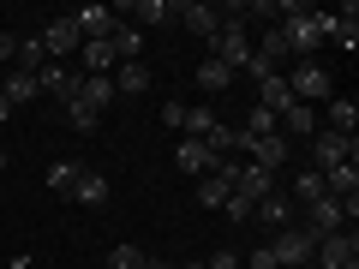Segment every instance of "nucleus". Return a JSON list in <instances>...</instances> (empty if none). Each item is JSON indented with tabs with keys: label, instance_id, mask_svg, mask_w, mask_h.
Segmentation results:
<instances>
[{
	"label": "nucleus",
	"instance_id": "31",
	"mask_svg": "<svg viewBox=\"0 0 359 269\" xmlns=\"http://www.w3.org/2000/svg\"><path fill=\"white\" fill-rule=\"evenodd\" d=\"M222 216H228L233 228H245V221H252V198H240V192H228V204H222Z\"/></svg>",
	"mask_w": 359,
	"mask_h": 269
},
{
	"label": "nucleus",
	"instance_id": "11",
	"mask_svg": "<svg viewBox=\"0 0 359 269\" xmlns=\"http://www.w3.org/2000/svg\"><path fill=\"white\" fill-rule=\"evenodd\" d=\"M36 42H42V54H48V60L72 66V60H78V42H84V36H78V30H72V18H54V25L42 30Z\"/></svg>",
	"mask_w": 359,
	"mask_h": 269
},
{
	"label": "nucleus",
	"instance_id": "32",
	"mask_svg": "<svg viewBox=\"0 0 359 269\" xmlns=\"http://www.w3.org/2000/svg\"><path fill=\"white\" fill-rule=\"evenodd\" d=\"M240 13L252 18V25H257V18H264V25H276V18H282V0H252V6H240Z\"/></svg>",
	"mask_w": 359,
	"mask_h": 269
},
{
	"label": "nucleus",
	"instance_id": "26",
	"mask_svg": "<svg viewBox=\"0 0 359 269\" xmlns=\"http://www.w3.org/2000/svg\"><path fill=\"white\" fill-rule=\"evenodd\" d=\"M78 102H90L96 114H102V108L114 102V78H78Z\"/></svg>",
	"mask_w": 359,
	"mask_h": 269
},
{
	"label": "nucleus",
	"instance_id": "20",
	"mask_svg": "<svg viewBox=\"0 0 359 269\" xmlns=\"http://www.w3.org/2000/svg\"><path fill=\"white\" fill-rule=\"evenodd\" d=\"M287 102H294V90H287V72H269V78H257V108L282 114Z\"/></svg>",
	"mask_w": 359,
	"mask_h": 269
},
{
	"label": "nucleus",
	"instance_id": "23",
	"mask_svg": "<svg viewBox=\"0 0 359 269\" xmlns=\"http://www.w3.org/2000/svg\"><path fill=\"white\" fill-rule=\"evenodd\" d=\"M282 192L294 198V209H306V204H318V198H323V174H318V167H299L294 186H282Z\"/></svg>",
	"mask_w": 359,
	"mask_h": 269
},
{
	"label": "nucleus",
	"instance_id": "7",
	"mask_svg": "<svg viewBox=\"0 0 359 269\" xmlns=\"http://www.w3.org/2000/svg\"><path fill=\"white\" fill-rule=\"evenodd\" d=\"M311 167H318V174H330V167H341V162H353L359 156V138H341V132H311Z\"/></svg>",
	"mask_w": 359,
	"mask_h": 269
},
{
	"label": "nucleus",
	"instance_id": "29",
	"mask_svg": "<svg viewBox=\"0 0 359 269\" xmlns=\"http://www.w3.org/2000/svg\"><path fill=\"white\" fill-rule=\"evenodd\" d=\"M210 126H216V114H210V108H186V120H180V138H198V144H204Z\"/></svg>",
	"mask_w": 359,
	"mask_h": 269
},
{
	"label": "nucleus",
	"instance_id": "5",
	"mask_svg": "<svg viewBox=\"0 0 359 269\" xmlns=\"http://www.w3.org/2000/svg\"><path fill=\"white\" fill-rule=\"evenodd\" d=\"M311 251H318V240H311L306 228H282V233H269V257H276V269H311Z\"/></svg>",
	"mask_w": 359,
	"mask_h": 269
},
{
	"label": "nucleus",
	"instance_id": "22",
	"mask_svg": "<svg viewBox=\"0 0 359 269\" xmlns=\"http://www.w3.org/2000/svg\"><path fill=\"white\" fill-rule=\"evenodd\" d=\"M72 198H78L84 209H102V204H108V174L84 167V174H78V186H72Z\"/></svg>",
	"mask_w": 359,
	"mask_h": 269
},
{
	"label": "nucleus",
	"instance_id": "13",
	"mask_svg": "<svg viewBox=\"0 0 359 269\" xmlns=\"http://www.w3.org/2000/svg\"><path fill=\"white\" fill-rule=\"evenodd\" d=\"M180 25H186V30H192V36L210 48V42H216V30H222V6H204V0H186V6H180Z\"/></svg>",
	"mask_w": 359,
	"mask_h": 269
},
{
	"label": "nucleus",
	"instance_id": "15",
	"mask_svg": "<svg viewBox=\"0 0 359 269\" xmlns=\"http://www.w3.org/2000/svg\"><path fill=\"white\" fill-rule=\"evenodd\" d=\"M66 18H72V30L84 42H102L108 30H114V6H78V13H66Z\"/></svg>",
	"mask_w": 359,
	"mask_h": 269
},
{
	"label": "nucleus",
	"instance_id": "8",
	"mask_svg": "<svg viewBox=\"0 0 359 269\" xmlns=\"http://www.w3.org/2000/svg\"><path fill=\"white\" fill-rule=\"evenodd\" d=\"M294 150H299V144H287L282 132H269V138L245 144V150H240V162H252V167H269V174H276L282 162H294Z\"/></svg>",
	"mask_w": 359,
	"mask_h": 269
},
{
	"label": "nucleus",
	"instance_id": "4",
	"mask_svg": "<svg viewBox=\"0 0 359 269\" xmlns=\"http://www.w3.org/2000/svg\"><path fill=\"white\" fill-rule=\"evenodd\" d=\"M353 221H359V204H341V198H330V192L299 209V228H306L311 240H323V233H335V228H353Z\"/></svg>",
	"mask_w": 359,
	"mask_h": 269
},
{
	"label": "nucleus",
	"instance_id": "30",
	"mask_svg": "<svg viewBox=\"0 0 359 269\" xmlns=\"http://www.w3.org/2000/svg\"><path fill=\"white\" fill-rule=\"evenodd\" d=\"M144 263H150V251H144V245H114V251H108V269H144Z\"/></svg>",
	"mask_w": 359,
	"mask_h": 269
},
{
	"label": "nucleus",
	"instance_id": "25",
	"mask_svg": "<svg viewBox=\"0 0 359 269\" xmlns=\"http://www.w3.org/2000/svg\"><path fill=\"white\" fill-rule=\"evenodd\" d=\"M228 84H233V72L216 60V54H204V66H198V90H204V96H222Z\"/></svg>",
	"mask_w": 359,
	"mask_h": 269
},
{
	"label": "nucleus",
	"instance_id": "33",
	"mask_svg": "<svg viewBox=\"0 0 359 269\" xmlns=\"http://www.w3.org/2000/svg\"><path fill=\"white\" fill-rule=\"evenodd\" d=\"M204 269H240V251H233V245H222V251L204 257Z\"/></svg>",
	"mask_w": 359,
	"mask_h": 269
},
{
	"label": "nucleus",
	"instance_id": "35",
	"mask_svg": "<svg viewBox=\"0 0 359 269\" xmlns=\"http://www.w3.org/2000/svg\"><path fill=\"white\" fill-rule=\"evenodd\" d=\"M13 48H18V36H6V30H0V66L13 60Z\"/></svg>",
	"mask_w": 359,
	"mask_h": 269
},
{
	"label": "nucleus",
	"instance_id": "9",
	"mask_svg": "<svg viewBox=\"0 0 359 269\" xmlns=\"http://www.w3.org/2000/svg\"><path fill=\"white\" fill-rule=\"evenodd\" d=\"M252 221H264L269 233H282V228H294V221H299V209H294V198L276 186L269 198H257V204H252Z\"/></svg>",
	"mask_w": 359,
	"mask_h": 269
},
{
	"label": "nucleus",
	"instance_id": "36",
	"mask_svg": "<svg viewBox=\"0 0 359 269\" xmlns=\"http://www.w3.org/2000/svg\"><path fill=\"white\" fill-rule=\"evenodd\" d=\"M6 120H13V102H6V96H0V126H6Z\"/></svg>",
	"mask_w": 359,
	"mask_h": 269
},
{
	"label": "nucleus",
	"instance_id": "21",
	"mask_svg": "<svg viewBox=\"0 0 359 269\" xmlns=\"http://www.w3.org/2000/svg\"><path fill=\"white\" fill-rule=\"evenodd\" d=\"M0 96H6V102H13V114H18V108L36 102V78H30V72H13V66H6V78H0Z\"/></svg>",
	"mask_w": 359,
	"mask_h": 269
},
{
	"label": "nucleus",
	"instance_id": "39",
	"mask_svg": "<svg viewBox=\"0 0 359 269\" xmlns=\"http://www.w3.org/2000/svg\"><path fill=\"white\" fill-rule=\"evenodd\" d=\"M13 269H25V257H13Z\"/></svg>",
	"mask_w": 359,
	"mask_h": 269
},
{
	"label": "nucleus",
	"instance_id": "2",
	"mask_svg": "<svg viewBox=\"0 0 359 269\" xmlns=\"http://www.w3.org/2000/svg\"><path fill=\"white\" fill-rule=\"evenodd\" d=\"M210 54H216L233 78L252 72V60H257V54H252V25H245V18H233V13H222V30H216V42H210Z\"/></svg>",
	"mask_w": 359,
	"mask_h": 269
},
{
	"label": "nucleus",
	"instance_id": "19",
	"mask_svg": "<svg viewBox=\"0 0 359 269\" xmlns=\"http://www.w3.org/2000/svg\"><path fill=\"white\" fill-rule=\"evenodd\" d=\"M323 192H330V198H341V204H359V162L330 167V174H323Z\"/></svg>",
	"mask_w": 359,
	"mask_h": 269
},
{
	"label": "nucleus",
	"instance_id": "18",
	"mask_svg": "<svg viewBox=\"0 0 359 269\" xmlns=\"http://www.w3.org/2000/svg\"><path fill=\"white\" fill-rule=\"evenodd\" d=\"M276 186H282V179L269 174V167H252V162H240V179H233V192H240V198H252V204H257V198H269Z\"/></svg>",
	"mask_w": 359,
	"mask_h": 269
},
{
	"label": "nucleus",
	"instance_id": "34",
	"mask_svg": "<svg viewBox=\"0 0 359 269\" xmlns=\"http://www.w3.org/2000/svg\"><path fill=\"white\" fill-rule=\"evenodd\" d=\"M180 120H186V102H162V126L180 132Z\"/></svg>",
	"mask_w": 359,
	"mask_h": 269
},
{
	"label": "nucleus",
	"instance_id": "27",
	"mask_svg": "<svg viewBox=\"0 0 359 269\" xmlns=\"http://www.w3.org/2000/svg\"><path fill=\"white\" fill-rule=\"evenodd\" d=\"M66 126H72L78 138H90V132L102 126V114H96V108H90V102H78V96H72V102H66Z\"/></svg>",
	"mask_w": 359,
	"mask_h": 269
},
{
	"label": "nucleus",
	"instance_id": "40",
	"mask_svg": "<svg viewBox=\"0 0 359 269\" xmlns=\"http://www.w3.org/2000/svg\"><path fill=\"white\" fill-rule=\"evenodd\" d=\"M0 78H6V66H0Z\"/></svg>",
	"mask_w": 359,
	"mask_h": 269
},
{
	"label": "nucleus",
	"instance_id": "1",
	"mask_svg": "<svg viewBox=\"0 0 359 269\" xmlns=\"http://www.w3.org/2000/svg\"><path fill=\"white\" fill-rule=\"evenodd\" d=\"M276 30H282V42H287V54H294V60H311V54L323 48V13H318V6L287 0L282 18H276Z\"/></svg>",
	"mask_w": 359,
	"mask_h": 269
},
{
	"label": "nucleus",
	"instance_id": "3",
	"mask_svg": "<svg viewBox=\"0 0 359 269\" xmlns=\"http://www.w3.org/2000/svg\"><path fill=\"white\" fill-rule=\"evenodd\" d=\"M287 90H294V102L323 108L335 96V78H330V66H318V60H294L287 66Z\"/></svg>",
	"mask_w": 359,
	"mask_h": 269
},
{
	"label": "nucleus",
	"instance_id": "17",
	"mask_svg": "<svg viewBox=\"0 0 359 269\" xmlns=\"http://www.w3.org/2000/svg\"><path fill=\"white\" fill-rule=\"evenodd\" d=\"M108 48H114V60H144V30L126 25V18H114V30H108Z\"/></svg>",
	"mask_w": 359,
	"mask_h": 269
},
{
	"label": "nucleus",
	"instance_id": "14",
	"mask_svg": "<svg viewBox=\"0 0 359 269\" xmlns=\"http://www.w3.org/2000/svg\"><path fill=\"white\" fill-rule=\"evenodd\" d=\"M323 42H335V48L353 54V42H359V6L353 0H347L341 13H323Z\"/></svg>",
	"mask_w": 359,
	"mask_h": 269
},
{
	"label": "nucleus",
	"instance_id": "12",
	"mask_svg": "<svg viewBox=\"0 0 359 269\" xmlns=\"http://www.w3.org/2000/svg\"><path fill=\"white\" fill-rule=\"evenodd\" d=\"M318 126L323 132H341V138H359V102H353V96H330V102L318 108Z\"/></svg>",
	"mask_w": 359,
	"mask_h": 269
},
{
	"label": "nucleus",
	"instance_id": "24",
	"mask_svg": "<svg viewBox=\"0 0 359 269\" xmlns=\"http://www.w3.org/2000/svg\"><path fill=\"white\" fill-rule=\"evenodd\" d=\"M144 90H150V66H144V60L114 66V96H144Z\"/></svg>",
	"mask_w": 359,
	"mask_h": 269
},
{
	"label": "nucleus",
	"instance_id": "16",
	"mask_svg": "<svg viewBox=\"0 0 359 269\" xmlns=\"http://www.w3.org/2000/svg\"><path fill=\"white\" fill-rule=\"evenodd\" d=\"M216 162H222V156H210L198 138H180V144H174V167H180V174H192V179H204Z\"/></svg>",
	"mask_w": 359,
	"mask_h": 269
},
{
	"label": "nucleus",
	"instance_id": "37",
	"mask_svg": "<svg viewBox=\"0 0 359 269\" xmlns=\"http://www.w3.org/2000/svg\"><path fill=\"white\" fill-rule=\"evenodd\" d=\"M0 174H6V150H0Z\"/></svg>",
	"mask_w": 359,
	"mask_h": 269
},
{
	"label": "nucleus",
	"instance_id": "10",
	"mask_svg": "<svg viewBox=\"0 0 359 269\" xmlns=\"http://www.w3.org/2000/svg\"><path fill=\"white\" fill-rule=\"evenodd\" d=\"M36 96H54V102H72V96H78V66H60V60H48V66H42V72H36Z\"/></svg>",
	"mask_w": 359,
	"mask_h": 269
},
{
	"label": "nucleus",
	"instance_id": "38",
	"mask_svg": "<svg viewBox=\"0 0 359 269\" xmlns=\"http://www.w3.org/2000/svg\"><path fill=\"white\" fill-rule=\"evenodd\" d=\"M186 269H204V257H198V263H186Z\"/></svg>",
	"mask_w": 359,
	"mask_h": 269
},
{
	"label": "nucleus",
	"instance_id": "28",
	"mask_svg": "<svg viewBox=\"0 0 359 269\" xmlns=\"http://www.w3.org/2000/svg\"><path fill=\"white\" fill-rule=\"evenodd\" d=\"M78 174H84V162H54V167H48V192H60V198H72V186H78Z\"/></svg>",
	"mask_w": 359,
	"mask_h": 269
},
{
	"label": "nucleus",
	"instance_id": "6",
	"mask_svg": "<svg viewBox=\"0 0 359 269\" xmlns=\"http://www.w3.org/2000/svg\"><path fill=\"white\" fill-rule=\"evenodd\" d=\"M311 269H359V233H353V228L323 233L318 251H311Z\"/></svg>",
	"mask_w": 359,
	"mask_h": 269
}]
</instances>
